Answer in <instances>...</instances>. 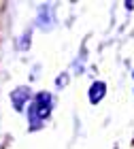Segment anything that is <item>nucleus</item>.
I'll return each mask as SVG.
<instances>
[{
    "label": "nucleus",
    "mask_w": 134,
    "mask_h": 149,
    "mask_svg": "<svg viewBox=\"0 0 134 149\" xmlns=\"http://www.w3.org/2000/svg\"><path fill=\"white\" fill-rule=\"evenodd\" d=\"M104 96H106V83H104V81H94V83L90 85V90H87L90 102L98 104L100 100H104Z\"/></svg>",
    "instance_id": "4"
},
{
    "label": "nucleus",
    "mask_w": 134,
    "mask_h": 149,
    "mask_svg": "<svg viewBox=\"0 0 134 149\" xmlns=\"http://www.w3.org/2000/svg\"><path fill=\"white\" fill-rule=\"evenodd\" d=\"M132 81H134V70H132Z\"/></svg>",
    "instance_id": "7"
},
{
    "label": "nucleus",
    "mask_w": 134,
    "mask_h": 149,
    "mask_svg": "<svg viewBox=\"0 0 134 149\" xmlns=\"http://www.w3.org/2000/svg\"><path fill=\"white\" fill-rule=\"evenodd\" d=\"M68 81H70V74L68 72H60L58 74V79H56V87H58V90H62V87H66V85H68Z\"/></svg>",
    "instance_id": "6"
},
{
    "label": "nucleus",
    "mask_w": 134,
    "mask_h": 149,
    "mask_svg": "<svg viewBox=\"0 0 134 149\" xmlns=\"http://www.w3.org/2000/svg\"><path fill=\"white\" fill-rule=\"evenodd\" d=\"M30 38H32V32H30V30L24 32V34L15 40V47H17L19 51H26V49H28V45H30Z\"/></svg>",
    "instance_id": "5"
},
{
    "label": "nucleus",
    "mask_w": 134,
    "mask_h": 149,
    "mask_svg": "<svg viewBox=\"0 0 134 149\" xmlns=\"http://www.w3.org/2000/svg\"><path fill=\"white\" fill-rule=\"evenodd\" d=\"M56 107V96L51 92H36L28 107V121L30 130H41L45 121L51 117V111Z\"/></svg>",
    "instance_id": "1"
},
{
    "label": "nucleus",
    "mask_w": 134,
    "mask_h": 149,
    "mask_svg": "<svg viewBox=\"0 0 134 149\" xmlns=\"http://www.w3.org/2000/svg\"><path fill=\"white\" fill-rule=\"evenodd\" d=\"M32 98H34V94H32V90L28 85H19L11 92V104L15 111H24L26 104L32 102Z\"/></svg>",
    "instance_id": "2"
},
{
    "label": "nucleus",
    "mask_w": 134,
    "mask_h": 149,
    "mask_svg": "<svg viewBox=\"0 0 134 149\" xmlns=\"http://www.w3.org/2000/svg\"><path fill=\"white\" fill-rule=\"evenodd\" d=\"M34 24H36L41 30H45V32L53 30V26H56L53 6H49V4H41V6H38V15H36V19H34Z\"/></svg>",
    "instance_id": "3"
}]
</instances>
